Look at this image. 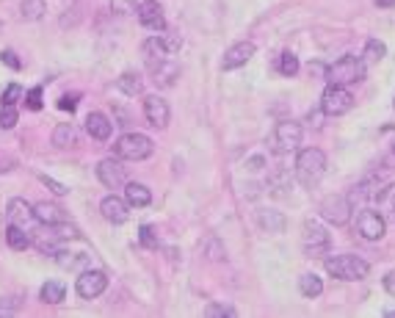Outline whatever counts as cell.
<instances>
[{
    "instance_id": "obj_31",
    "label": "cell",
    "mask_w": 395,
    "mask_h": 318,
    "mask_svg": "<svg viewBox=\"0 0 395 318\" xmlns=\"http://www.w3.org/2000/svg\"><path fill=\"white\" fill-rule=\"evenodd\" d=\"M384 56H387L384 42H379V39H367V42H365V59L379 61V59H384Z\"/></svg>"
},
{
    "instance_id": "obj_12",
    "label": "cell",
    "mask_w": 395,
    "mask_h": 318,
    "mask_svg": "<svg viewBox=\"0 0 395 318\" xmlns=\"http://www.w3.org/2000/svg\"><path fill=\"white\" fill-rule=\"evenodd\" d=\"M255 42H238V45H232L230 50L224 53V59H221V69L224 72H232V69H241V66H246V64L255 59Z\"/></svg>"
},
{
    "instance_id": "obj_34",
    "label": "cell",
    "mask_w": 395,
    "mask_h": 318,
    "mask_svg": "<svg viewBox=\"0 0 395 318\" xmlns=\"http://www.w3.org/2000/svg\"><path fill=\"white\" fill-rule=\"evenodd\" d=\"M205 316L207 318H232L235 316V310H232L230 305H216V302H210V305L205 307Z\"/></svg>"
},
{
    "instance_id": "obj_24",
    "label": "cell",
    "mask_w": 395,
    "mask_h": 318,
    "mask_svg": "<svg viewBox=\"0 0 395 318\" xmlns=\"http://www.w3.org/2000/svg\"><path fill=\"white\" fill-rule=\"evenodd\" d=\"M6 241H8V247H11V249H17V252L28 249V247L33 244L31 235H28L23 227H17V224H8V227H6Z\"/></svg>"
},
{
    "instance_id": "obj_32",
    "label": "cell",
    "mask_w": 395,
    "mask_h": 318,
    "mask_svg": "<svg viewBox=\"0 0 395 318\" xmlns=\"http://www.w3.org/2000/svg\"><path fill=\"white\" fill-rule=\"evenodd\" d=\"M17 119H20V114H17L14 105H0V127L3 130H11L17 125Z\"/></svg>"
},
{
    "instance_id": "obj_35",
    "label": "cell",
    "mask_w": 395,
    "mask_h": 318,
    "mask_svg": "<svg viewBox=\"0 0 395 318\" xmlns=\"http://www.w3.org/2000/svg\"><path fill=\"white\" fill-rule=\"evenodd\" d=\"M56 260H59V266H64V269H78L80 263H86V254H66V252H56Z\"/></svg>"
},
{
    "instance_id": "obj_42",
    "label": "cell",
    "mask_w": 395,
    "mask_h": 318,
    "mask_svg": "<svg viewBox=\"0 0 395 318\" xmlns=\"http://www.w3.org/2000/svg\"><path fill=\"white\" fill-rule=\"evenodd\" d=\"M78 100H80L78 95H61V100H59V108H61V111H69V114H72V111L78 108Z\"/></svg>"
},
{
    "instance_id": "obj_26",
    "label": "cell",
    "mask_w": 395,
    "mask_h": 318,
    "mask_svg": "<svg viewBox=\"0 0 395 318\" xmlns=\"http://www.w3.org/2000/svg\"><path fill=\"white\" fill-rule=\"evenodd\" d=\"M116 86H119V92H125L128 97H135V95H141L144 81H141L138 72H122L119 81H116Z\"/></svg>"
},
{
    "instance_id": "obj_16",
    "label": "cell",
    "mask_w": 395,
    "mask_h": 318,
    "mask_svg": "<svg viewBox=\"0 0 395 318\" xmlns=\"http://www.w3.org/2000/svg\"><path fill=\"white\" fill-rule=\"evenodd\" d=\"M141 56H144V64H147V69H150V75H152V72L169 59V50L164 47L161 36H150V39L141 45Z\"/></svg>"
},
{
    "instance_id": "obj_15",
    "label": "cell",
    "mask_w": 395,
    "mask_h": 318,
    "mask_svg": "<svg viewBox=\"0 0 395 318\" xmlns=\"http://www.w3.org/2000/svg\"><path fill=\"white\" fill-rule=\"evenodd\" d=\"M99 213L108 219L111 224H125L130 216V205L125 199H119L116 194H108L102 202H99Z\"/></svg>"
},
{
    "instance_id": "obj_28",
    "label": "cell",
    "mask_w": 395,
    "mask_h": 318,
    "mask_svg": "<svg viewBox=\"0 0 395 318\" xmlns=\"http://www.w3.org/2000/svg\"><path fill=\"white\" fill-rule=\"evenodd\" d=\"M298 290H301L307 299H315V296L324 293V280H321L318 274H304V277L298 280Z\"/></svg>"
},
{
    "instance_id": "obj_18",
    "label": "cell",
    "mask_w": 395,
    "mask_h": 318,
    "mask_svg": "<svg viewBox=\"0 0 395 318\" xmlns=\"http://www.w3.org/2000/svg\"><path fill=\"white\" fill-rule=\"evenodd\" d=\"M86 133H89L92 139H97V141H108L111 133H114V125H111V119H108L105 114L92 111V114L86 117Z\"/></svg>"
},
{
    "instance_id": "obj_11",
    "label": "cell",
    "mask_w": 395,
    "mask_h": 318,
    "mask_svg": "<svg viewBox=\"0 0 395 318\" xmlns=\"http://www.w3.org/2000/svg\"><path fill=\"white\" fill-rule=\"evenodd\" d=\"M97 177L99 183L105 186V189L116 191L122 189L125 183H128V172H125V166L119 163V158H105L97 163Z\"/></svg>"
},
{
    "instance_id": "obj_43",
    "label": "cell",
    "mask_w": 395,
    "mask_h": 318,
    "mask_svg": "<svg viewBox=\"0 0 395 318\" xmlns=\"http://www.w3.org/2000/svg\"><path fill=\"white\" fill-rule=\"evenodd\" d=\"M207 249H210V260H221V257H224V252H219V241H216V238H210Z\"/></svg>"
},
{
    "instance_id": "obj_40",
    "label": "cell",
    "mask_w": 395,
    "mask_h": 318,
    "mask_svg": "<svg viewBox=\"0 0 395 318\" xmlns=\"http://www.w3.org/2000/svg\"><path fill=\"white\" fill-rule=\"evenodd\" d=\"M141 244H144V247H158V238H155V230H152L150 224H144V227H141Z\"/></svg>"
},
{
    "instance_id": "obj_5",
    "label": "cell",
    "mask_w": 395,
    "mask_h": 318,
    "mask_svg": "<svg viewBox=\"0 0 395 318\" xmlns=\"http://www.w3.org/2000/svg\"><path fill=\"white\" fill-rule=\"evenodd\" d=\"M351 108H354V97L348 92V86H334V83H329L324 89V95H321V111L327 117H343Z\"/></svg>"
},
{
    "instance_id": "obj_44",
    "label": "cell",
    "mask_w": 395,
    "mask_h": 318,
    "mask_svg": "<svg viewBox=\"0 0 395 318\" xmlns=\"http://www.w3.org/2000/svg\"><path fill=\"white\" fill-rule=\"evenodd\" d=\"M384 290H387L390 296H395V271H390V274L384 277Z\"/></svg>"
},
{
    "instance_id": "obj_27",
    "label": "cell",
    "mask_w": 395,
    "mask_h": 318,
    "mask_svg": "<svg viewBox=\"0 0 395 318\" xmlns=\"http://www.w3.org/2000/svg\"><path fill=\"white\" fill-rule=\"evenodd\" d=\"M257 222H260V227L268 230V232H282V230H285V216H282L279 211H260V213H257Z\"/></svg>"
},
{
    "instance_id": "obj_1",
    "label": "cell",
    "mask_w": 395,
    "mask_h": 318,
    "mask_svg": "<svg viewBox=\"0 0 395 318\" xmlns=\"http://www.w3.org/2000/svg\"><path fill=\"white\" fill-rule=\"evenodd\" d=\"M324 266L334 280H343V283H357L370 274V263L360 254H332L324 260Z\"/></svg>"
},
{
    "instance_id": "obj_38",
    "label": "cell",
    "mask_w": 395,
    "mask_h": 318,
    "mask_svg": "<svg viewBox=\"0 0 395 318\" xmlns=\"http://www.w3.org/2000/svg\"><path fill=\"white\" fill-rule=\"evenodd\" d=\"M25 105L31 108V111H39L42 108V86H36L31 92H25Z\"/></svg>"
},
{
    "instance_id": "obj_41",
    "label": "cell",
    "mask_w": 395,
    "mask_h": 318,
    "mask_svg": "<svg viewBox=\"0 0 395 318\" xmlns=\"http://www.w3.org/2000/svg\"><path fill=\"white\" fill-rule=\"evenodd\" d=\"M0 59H3L6 66H11V69H23V61L17 59V53H14V50H3V53H0Z\"/></svg>"
},
{
    "instance_id": "obj_19",
    "label": "cell",
    "mask_w": 395,
    "mask_h": 318,
    "mask_svg": "<svg viewBox=\"0 0 395 318\" xmlns=\"http://www.w3.org/2000/svg\"><path fill=\"white\" fill-rule=\"evenodd\" d=\"M33 216H36V222L47 224V227H53V224H59V222H66L64 211H61L56 202H36V205H33Z\"/></svg>"
},
{
    "instance_id": "obj_2",
    "label": "cell",
    "mask_w": 395,
    "mask_h": 318,
    "mask_svg": "<svg viewBox=\"0 0 395 318\" xmlns=\"http://www.w3.org/2000/svg\"><path fill=\"white\" fill-rule=\"evenodd\" d=\"M155 153V144L144 133H125L114 144V155L119 160H147Z\"/></svg>"
},
{
    "instance_id": "obj_4",
    "label": "cell",
    "mask_w": 395,
    "mask_h": 318,
    "mask_svg": "<svg viewBox=\"0 0 395 318\" xmlns=\"http://www.w3.org/2000/svg\"><path fill=\"white\" fill-rule=\"evenodd\" d=\"M327 81L334 86H354L365 81V64L357 56H343L337 61L327 66Z\"/></svg>"
},
{
    "instance_id": "obj_22",
    "label": "cell",
    "mask_w": 395,
    "mask_h": 318,
    "mask_svg": "<svg viewBox=\"0 0 395 318\" xmlns=\"http://www.w3.org/2000/svg\"><path fill=\"white\" fill-rule=\"evenodd\" d=\"M152 78H155V83L158 86H164V89H169V86H174V81L180 78V66L171 61V59H166L155 72H152Z\"/></svg>"
},
{
    "instance_id": "obj_39",
    "label": "cell",
    "mask_w": 395,
    "mask_h": 318,
    "mask_svg": "<svg viewBox=\"0 0 395 318\" xmlns=\"http://www.w3.org/2000/svg\"><path fill=\"white\" fill-rule=\"evenodd\" d=\"M42 183H44V186H47L50 191H53V194H59V196L69 194V189H66L64 183H59V180H53V177H47V175H42Z\"/></svg>"
},
{
    "instance_id": "obj_30",
    "label": "cell",
    "mask_w": 395,
    "mask_h": 318,
    "mask_svg": "<svg viewBox=\"0 0 395 318\" xmlns=\"http://www.w3.org/2000/svg\"><path fill=\"white\" fill-rule=\"evenodd\" d=\"M298 69H301V64H298L296 53L285 50V53L279 56V72H282L285 78H293V75H298Z\"/></svg>"
},
{
    "instance_id": "obj_3",
    "label": "cell",
    "mask_w": 395,
    "mask_h": 318,
    "mask_svg": "<svg viewBox=\"0 0 395 318\" xmlns=\"http://www.w3.org/2000/svg\"><path fill=\"white\" fill-rule=\"evenodd\" d=\"M327 172V155L318 147H307L301 150L296 158V175L304 186H315Z\"/></svg>"
},
{
    "instance_id": "obj_25",
    "label": "cell",
    "mask_w": 395,
    "mask_h": 318,
    "mask_svg": "<svg viewBox=\"0 0 395 318\" xmlns=\"http://www.w3.org/2000/svg\"><path fill=\"white\" fill-rule=\"evenodd\" d=\"M53 144H56L59 150L75 147V144H78V130L72 125H56V130H53Z\"/></svg>"
},
{
    "instance_id": "obj_13",
    "label": "cell",
    "mask_w": 395,
    "mask_h": 318,
    "mask_svg": "<svg viewBox=\"0 0 395 318\" xmlns=\"http://www.w3.org/2000/svg\"><path fill=\"white\" fill-rule=\"evenodd\" d=\"M144 117H147V122H150L152 127L164 130V127L169 125V117H171V111H169V102H166L164 97H158V95L144 97Z\"/></svg>"
},
{
    "instance_id": "obj_36",
    "label": "cell",
    "mask_w": 395,
    "mask_h": 318,
    "mask_svg": "<svg viewBox=\"0 0 395 318\" xmlns=\"http://www.w3.org/2000/svg\"><path fill=\"white\" fill-rule=\"evenodd\" d=\"M23 95H25V92H23V86H20V83H8V86H6V92H3V97H0V102H3V105H14V102H17Z\"/></svg>"
},
{
    "instance_id": "obj_7",
    "label": "cell",
    "mask_w": 395,
    "mask_h": 318,
    "mask_svg": "<svg viewBox=\"0 0 395 318\" xmlns=\"http://www.w3.org/2000/svg\"><path fill=\"white\" fill-rule=\"evenodd\" d=\"M357 232L363 235L365 241H382L387 235V219L382 211L365 208L357 213Z\"/></svg>"
},
{
    "instance_id": "obj_17",
    "label": "cell",
    "mask_w": 395,
    "mask_h": 318,
    "mask_svg": "<svg viewBox=\"0 0 395 318\" xmlns=\"http://www.w3.org/2000/svg\"><path fill=\"white\" fill-rule=\"evenodd\" d=\"M6 216H8V224H17L23 230H28L31 224H36V216H33V205L25 202V199H11L8 208H6Z\"/></svg>"
},
{
    "instance_id": "obj_14",
    "label": "cell",
    "mask_w": 395,
    "mask_h": 318,
    "mask_svg": "<svg viewBox=\"0 0 395 318\" xmlns=\"http://www.w3.org/2000/svg\"><path fill=\"white\" fill-rule=\"evenodd\" d=\"M138 20H141V25L144 28H150V31H164L166 28V17H164V6L158 3V0H144L141 6H138Z\"/></svg>"
},
{
    "instance_id": "obj_20",
    "label": "cell",
    "mask_w": 395,
    "mask_h": 318,
    "mask_svg": "<svg viewBox=\"0 0 395 318\" xmlns=\"http://www.w3.org/2000/svg\"><path fill=\"white\" fill-rule=\"evenodd\" d=\"M125 202L130 208H147L152 202V191L144 183H125Z\"/></svg>"
},
{
    "instance_id": "obj_45",
    "label": "cell",
    "mask_w": 395,
    "mask_h": 318,
    "mask_svg": "<svg viewBox=\"0 0 395 318\" xmlns=\"http://www.w3.org/2000/svg\"><path fill=\"white\" fill-rule=\"evenodd\" d=\"M376 6H379V8H393L395 0H376Z\"/></svg>"
},
{
    "instance_id": "obj_46",
    "label": "cell",
    "mask_w": 395,
    "mask_h": 318,
    "mask_svg": "<svg viewBox=\"0 0 395 318\" xmlns=\"http://www.w3.org/2000/svg\"><path fill=\"white\" fill-rule=\"evenodd\" d=\"M387 316H390V318H395V310H390V313H387Z\"/></svg>"
},
{
    "instance_id": "obj_9",
    "label": "cell",
    "mask_w": 395,
    "mask_h": 318,
    "mask_svg": "<svg viewBox=\"0 0 395 318\" xmlns=\"http://www.w3.org/2000/svg\"><path fill=\"white\" fill-rule=\"evenodd\" d=\"M321 216L329 224H334V227L346 224L348 216H351V199L343 196V194H332V196H327V199L321 202Z\"/></svg>"
},
{
    "instance_id": "obj_29",
    "label": "cell",
    "mask_w": 395,
    "mask_h": 318,
    "mask_svg": "<svg viewBox=\"0 0 395 318\" xmlns=\"http://www.w3.org/2000/svg\"><path fill=\"white\" fill-rule=\"evenodd\" d=\"M23 17L25 20H42L47 14V3L44 0H23Z\"/></svg>"
},
{
    "instance_id": "obj_10",
    "label": "cell",
    "mask_w": 395,
    "mask_h": 318,
    "mask_svg": "<svg viewBox=\"0 0 395 318\" xmlns=\"http://www.w3.org/2000/svg\"><path fill=\"white\" fill-rule=\"evenodd\" d=\"M105 288H108V277H105V271H97V269L80 271V277L75 283V290L80 299H97Z\"/></svg>"
},
{
    "instance_id": "obj_23",
    "label": "cell",
    "mask_w": 395,
    "mask_h": 318,
    "mask_svg": "<svg viewBox=\"0 0 395 318\" xmlns=\"http://www.w3.org/2000/svg\"><path fill=\"white\" fill-rule=\"evenodd\" d=\"M39 296H42L44 305H61L66 296V285L59 283V280H47V283L42 285V290H39Z\"/></svg>"
},
{
    "instance_id": "obj_6",
    "label": "cell",
    "mask_w": 395,
    "mask_h": 318,
    "mask_svg": "<svg viewBox=\"0 0 395 318\" xmlns=\"http://www.w3.org/2000/svg\"><path fill=\"white\" fill-rule=\"evenodd\" d=\"M332 247V238L329 232L321 227L318 222H304V230H301V249L304 254H310V257H318V254H327Z\"/></svg>"
},
{
    "instance_id": "obj_33",
    "label": "cell",
    "mask_w": 395,
    "mask_h": 318,
    "mask_svg": "<svg viewBox=\"0 0 395 318\" xmlns=\"http://www.w3.org/2000/svg\"><path fill=\"white\" fill-rule=\"evenodd\" d=\"M111 11L119 17H133L138 11V6H135V0H111Z\"/></svg>"
},
{
    "instance_id": "obj_37",
    "label": "cell",
    "mask_w": 395,
    "mask_h": 318,
    "mask_svg": "<svg viewBox=\"0 0 395 318\" xmlns=\"http://www.w3.org/2000/svg\"><path fill=\"white\" fill-rule=\"evenodd\" d=\"M161 42H164V47L169 50V53H177V50L183 47V36H177V33L161 31Z\"/></svg>"
},
{
    "instance_id": "obj_8",
    "label": "cell",
    "mask_w": 395,
    "mask_h": 318,
    "mask_svg": "<svg viewBox=\"0 0 395 318\" xmlns=\"http://www.w3.org/2000/svg\"><path fill=\"white\" fill-rule=\"evenodd\" d=\"M301 136H304V130L298 122H293V119L279 122L274 127V150L276 153H293L301 147Z\"/></svg>"
},
{
    "instance_id": "obj_21",
    "label": "cell",
    "mask_w": 395,
    "mask_h": 318,
    "mask_svg": "<svg viewBox=\"0 0 395 318\" xmlns=\"http://www.w3.org/2000/svg\"><path fill=\"white\" fill-rule=\"evenodd\" d=\"M370 199L379 205L382 213H395V183H382L370 194Z\"/></svg>"
}]
</instances>
